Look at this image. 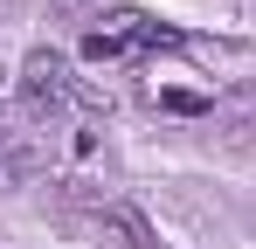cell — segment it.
<instances>
[{"mask_svg": "<svg viewBox=\"0 0 256 249\" xmlns=\"http://www.w3.org/2000/svg\"><path fill=\"white\" fill-rule=\"evenodd\" d=\"M152 48H180V35L160 28L152 14H104V28H90V42H84L90 62H132V56H152Z\"/></svg>", "mask_w": 256, "mask_h": 249, "instance_id": "cell-1", "label": "cell"}, {"mask_svg": "<svg viewBox=\"0 0 256 249\" xmlns=\"http://www.w3.org/2000/svg\"><path fill=\"white\" fill-rule=\"evenodd\" d=\"M70 97H76L70 62H62L56 48H28V56H21V104H28V111H62Z\"/></svg>", "mask_w": 256, "mask_h": 249, "instance_id": "cell-2", "label": "cell"}, {"mask_svg": "<svg viewBox=\"0 0 256 249\" xmlns=\"http://www.w3.org/2000/svg\"><path fill=\"white\" fill-rule=\"evenodd\" d=\"M28 146H21V138H0V194H14V187H21V180H28Z\"/></svg>", "mask_w": 256, "mask_h": 249, "instance_id": "cell-3", "label": "cell"}]
</instances>
